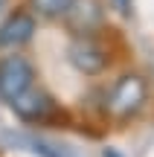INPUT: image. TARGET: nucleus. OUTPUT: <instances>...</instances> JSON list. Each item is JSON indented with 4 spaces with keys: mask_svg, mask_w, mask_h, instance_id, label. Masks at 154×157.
<instances>
[{
    "mask_svg": "<svg viewBox=\"0 0 154 157\" xmlns=\"http://www.w3.org/2000/svg\"><path fill=\"white\" fill-rule=\"evenodd\" d=\"M102 157H122L116 148H102Z\"/></svg>",
    "mask_w": 154,
    "mask_h": 157,
    "instance_id": "obj_10",
    "label": "nucleus"
},
{
    "mask_svg": "<svg viewBox=\"0 0 154 157\" xmlns=\"http://www.w3.org/2000/svg\"><path fill=\"white\" fill-rule=\"evenodd\" d=\"M114 3H116V9H119V12H125V15L131 12V0H114Z\"/></svg>",
    "mask_w": 154,
    "mask_h": 157,
    "instance_id": "obj_9",
    "label": "nucleus"
},
{
    "mask_svg": "<svg viewBox=\"0 0 154 157\" xmlns=\"http://www.w3.org/2000/svg\"><path fill=\"white\" fill-rule=\"evenodd\" d=\"M35 82H38V70L26 56H21V50H6L0 56V102L9 105Z\"/></svg>",
    "mask_w": 154,
    "mask_h": 157,
    "instance_id": "obj_2",
    "label": "nucleus"
},
{
    "mask_svg": "<svg viewBox=\"0 0 154 157\" xmlns=\"http://www.w3.org/2000/svg\"><path fill=\"white\" fill-rule=\"evenodd\" d=\"M105 17L108 15L102 0H73L61 21L70 29V35H96L105 26Z\"/></svg>",
    "mask_w": 154,
    "mask_h": 157,
    "instance_id": "obj_6",
    "label": "nucleus"
},
{
    "mask_svg": "<svg viewBox=\"0 0 154 157\" xmlns=\"http://www.w3.org/2000/svg\"><path fill=\"white\" fill-rule=\"evenodd\" d=\"M9 108L23 125H44V122H50V119L55 117V111H58L55 99H52L44 87H38V84H32V87L23 90L17 99H12Z\"/></svg>",
    "mask_w": 154,
    "mask_h": 157,
    "instance_id": "obj_4",
    "label": "nucleus"
},
{
    "mask_svg": "<svg viewBox=\"0 0 154 157\" xmlns=\"http://www.w3.org/2000/svg\"><path fill=\"white\" fill-rule=\"evenodd\" d=\"M15 143L26 146L38 157H79V151L73 146H67L61 140H52V137H41V134H15Z\"/></svg>",
    "mask_w": 154,
    "mask_h": 157,
    "instance_id": "obj_7",
    "label": "nucleus"
},
{
    "mask_svg": "<svg viewBox=\"0 0 154 157\" xmlns=\"http://www.w3.org/2000/svg\"><path fill=\"white\" fill-rule=\"evenodd\" d=\"M67 61L81 76H102L111 64V52L96 35H73L67 44Z\"/></svg>",
    "mask_w": 154,
    "mask_h": 157,
    "instance_id": "obj_3",
    "label": "nucleus"
},
{
    "mask_svg": "<svg viewBox=\"0 0 154 157\" xmlns=\"http://www.w3.org/2000/svg\"><path fill=\"white\" fill-rule=\"evenodd\" d=\"M73 0H26V9L38 21H61Z\"/></svg>",
    "mask_w": 154,
    "mask_h": 157,
    "instance_id": "obj_8",
    "label": "nucleus"
},
{
    "mask_svg": "<svg viewBox=\"0 0 154 157\" xmlns=\"http://www.w3.org/2000/svg\"><path fill=\"white\" fill-rule=\"evenodd\" d=\"M38 32V17L29 9H12L0 21V50H21Z\"/></svg>",
    "mask_w": 154,
    "mask_h": 157,
    "instance_id": "obj_5",
    "label": "nucleus"
},
{
    "mask_svg": "<svg viewBox=\"0 0 154 157\" xmlns=\"http://www.w3.org/2000/svg\"><path fill=\"white\" fill-rule=\"evenodd\" d=\"M3 3H6V0H0V6H3Z\"/></svg>",
    "mask_w": 154,
    "mask_h": 157,
    "instance_id": "obj_11",
    "label": "nucleus"
},
{
    "mask_svg": "<svg viewBox=\"0 0 154 157\" xmlns=\"http://www.w3.org/2000/svg\"><path fill=\"white\" fill-rule=\"evenodd\" d=\"M145 105H148V78L143 73L128 70V73H122L108 87L105 102H102V111H105V117H108L111 122L122 125V122L137 119L140 113L145 111Z\"/></svg>",
    "mask_w": 154,
    "mask_h": 157,
    "instance_id": "obj_1",
    "label": "nucleus"
}]
</instances>
